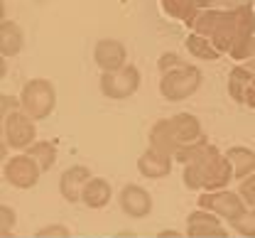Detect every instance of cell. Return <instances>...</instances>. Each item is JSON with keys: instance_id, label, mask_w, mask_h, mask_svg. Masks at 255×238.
Listing matches in <instances>:
<instances>
[{"instance_id": "cell-7", "label": "cell", "mask_w": 255, "mask_h": 238, "mask_svg": "<svg viewBox=\"0 0 255 238\" xmlns=\"http://www.w3.org/2000/svg\"><path fill=\"white\" fill-rule=\"evenodd\" d=\"M94 59L101 67V71H116V69H123L128 64L126 47L118 39H101L94 49Z\"/></svg>"}, {"instance_id": "cell-9", "label": "cell", "mask_w": 255, "mask_h": 238, "mask_svg": "<svg viewBox=\"0 0 255 238\" xmlns=\"http://www.w3.org/2000/svg\"><path fill=\"white\" fill-rule=\"evenodd\" d=\"M253 79H255V74L246 67V64L233 67L231 74H228V96H231L236 103L243 106V101H246V91H248V86L253 84Z\"/></svg>"}, {"instance_id": "cell-3", "label": "cell", "mask_w": 255, "mask_h": 238, "mask_svg": "<svg viewBox=\"0 0 255 238\" xmlns=\"http://www.w3.org/2000/svg\"><path fill=\"white\" fill-rule=\"evenodd\" d=\"M199 84H201V71H199V67L187 64V62L179 64L177 69L159 74V94H162V99L172 103L189 99L199 89Z\"/></svg>"}, {"instance_id": "cell-6", "label": "cell", "mask_w": 255, "mask_h": 238, "mask_svg": "<svg viewBox=\"0 0 255 238\" xmlns=\"http://www.w3.org/2000/svg\"><path fill=\"white\" fill-rule=\"evenodd\" d=\"M2 123H5V137L12 147H25L34 140V118H30L25 111L7 113Z\"/></svg>"}, {"instance_id": "cell-17", "label": "cell", "mask_w": 255, "mask_h": 238, "mask_svg": "<svg viewBox=\"0 0 255 238\" xmlns=\"http://www.w3.org/2000/svg\"><path fill=\"white\" fill-rule=\"evenodd\" d=\"M194 2H196L201 10H209V7H214V5H211V0H194Z\"/></svg>"}, {"instance_id": "cell-5", "label": "cell", "mask_w": 255, "mask_h": 238, "mask_svg": "<svg viewBox=\"0 0 255 238\" xmlns=\"http://www.w3.org/2000/svg\"><path fill=\"white\" fill-rule=\"evenodd\" d=\"M137 86H140V71L132 64H126L123 69L101 74V91L108 99H116V101L128 99V96H132L137 91Z\"/></svg>"}, {"instance_id": "cell-18", "label": "cell", "mask_w": 255, "mask_h": 238, "mask_svg": "<svg viewBox=\"0 0 255 238\" xmlns=\"http://www.w3.org/2000/svg\"><path fill=\"white\" fill-rule=\"evenodd\" d=\"M246 67H248V69H251V71H253V74H255V57H253V59H251V62H246Z\"/></svg>"}, {"instance_id": "cell-13", "label": "cell", "mask_w": 255, "mask_h": 238, "mask_svg": "<svg viewBox=\"0 0 255 238\" xmlns=\"http://www.w3.org/2000/svg\"><path fill=\"white\" fill-rule=\"evenodd\" d=\"M30 155L42 157L44 165H52V160H54V147H52V142H37V145L30 150Z\"/></svg>"}, {"instance_id": "cell-12", "label": "cell", "mask_w": 255, "mask_h": 238, "mask_svg": "<svg viewBox=\"0 0 255 238\" xmlns=\"http://www.w3.org/2000/svg\"><path fill=\"white\" fill-rule=\"evenodd\" d=\"M10 174H20V177H27L32 182V177H34V167H32L30 160H25V157H17V160H10V167H7Z\"/></svg>"}, {"instance_id": "cell-8", "label": "cell", "mask_w": 255, "mask_h": 238, "mask_svg": "<svg viewBox=\"0 0 255 238\" xmlns=\"http://www.w3.org/2000/svg\"><path fill=\"white\" fill-rule=\"evenodd\" d=\"M159 7H162V12L167 17L179 20L187 27H194V22H196V17L201 12V7L194 0H159Z\"/></svg>"}, {"instance_id": "cell-10", "label": "cell", "mask_w": 255, "mask_h": 238, "mask_svg": "<svg viewBox=\"0 0 255 238\" xmlns=\"http://www.w3.org/2000/svg\"><path fill=\"white\" fill-rule=\"evenodd\" d=\"M22 49V30L15 20H2L0 25V52L2 57H15Z\"/></svg>"}, {"instance_id": "cell-2", "label": "cell", "mask_w": 255, "mask_h": 238, "mask_svg": "<svg viewBox=\"0 0 255 238\" xmlns=\"http://www.w3.org/2000/svg\"><path fill=\"white\" fill-rule=\"evenodd\" d=\"M201 135V125H199V118L191 116V113H177L172 118H164L157 120V125L152 128V145L155 150H174L179 145H187L194 137Z\"/></svg>"}, {"instance_id": "cell-1", "label": "cell", "mask_w": 255, "mask_h": 238, "mask_svg": "<svg viewBox=\"0 0 255 238\" xmlns=\"http://www.w3.org/2000/svg\"><path fill=\"white\" fill-rule=\"evenodd\" d=\"M191 32L206 37L233 62H251L255 57V5L201 10Z\"/></svg>"}, {"instance_id": "cell-4", "label": "cell", "mask_w": 255, "mask_h": 238, "mask_svg": "<svg viewBox=\"0 0 255 238\" xmlns=\"http://www.w3.org/2000/svg\"><path fill=\"white\" fill-rule=\"evenodd\" d=\"M20 106L22 111L34 118V120H42L47 118L54 106H57V91H54V84L49 79H30L22 91H20Z\"/></svg>"}, {"instance_id": "cell-14", "label": "cell", "mask_w": 255, "mask_h": 238, "mask_svg": "<svg viewBox=\"0 0 255 238\" xmlns=\"http://www.w3.org/2000/svg\"><path fill=\"white\" fill-rule=\"evenodd\" d=\"M179 64H184V59H182L179 54L169 52V54H162V57H159L157 69H159V74H164V71H169V69H177Z\"/></svg>"}, {"instance_id": "cell-11", "label": "cell", "mask_w": 255, "mask_h": 238, "mask_svg": "<svg viewBox=\"0 0 255 238\" xmlns=\"http://www.w3.org/2000/svg\"><path fill=\"white\" fill-rule=\"evenodd\" d=\"M187 52H189L191 57H196V59H204V62H214V59L221 57V52L206 37H201V34H196V32H191L187 37Z\"/></svg>"}, {"instance_id": "cell-15", "label": "cell", "mask_w": 255, "mask_h": 238, "mask_svg": "<svg viewBox=\"0 0 255 238\" xmlns=\"http://www.w3.org/2000/svg\"><path fill=\"white\" fill-rule=\"evenodd\" d=\"M251 0H211L214 7H238V5H248Z\"/></svg>"}, {"instance_id": "cell-16", "label": "cell", "mask_w": 255, "mask_h": 238, "mask_svg": "<svg viewBox=\"0 0 255 238\" xmlns=\"http://www.w3.org/2000/svg\"><path fill=\"white\" fill-rule=\"evenodd\" d=\"M243 106H248V108L255 111V79H253V84L248 86V91H246V101H243Z\"/></svg>"}]
</instances>
